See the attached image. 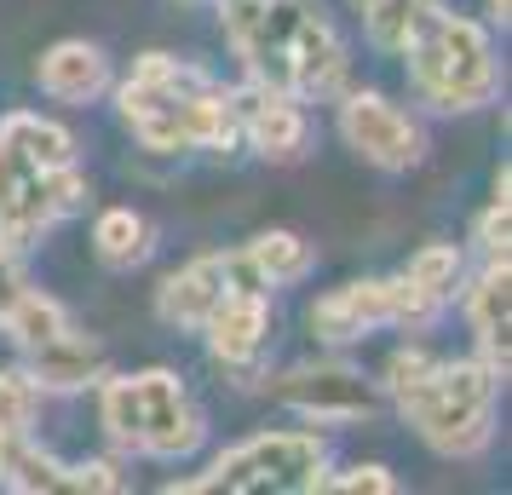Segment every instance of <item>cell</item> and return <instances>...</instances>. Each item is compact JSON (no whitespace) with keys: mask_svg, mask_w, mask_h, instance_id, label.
I'll return each mask as SVG.
<instances>
[{"mask_svg":"<svg viewBox=\"0 0 512 495\" xmlns=\"http://www.w3.org/2000/svg\"><path fill=\"white\" fill-rule=\"evenodd\" d=\"M236 127H242V144L254 156H265V162H277V167L300 162L305 144H311L300 98L277 93V87H259V81L236 87Z\"/></svg>","mask_w":512,"mask_h":495,"instance_id":"4fadbf2b","label":"cell"},{"mask_svg":"<svg viewBox=\"0 0 512 495\" xmlns=\"http://www.w3.org/2000/svg\"><path fill=\"white\" fill-rule=\"evenodd\" d=\"M231 288H265L242 248H231V254H196V260L179 265V271L156 288V317H162L167 329H202L208 311L219 306ZM265 294H271V288H265Z\"/></svg>","mask_w":512,"mask_h":495,"instance_id":"8fae6325","label":"cell"},{"mask_svg":"<svg viewBox=\"0 0 512 495\" xmlns=\"http://www.w3.org/2000/svg\"><path fill=\"white\" fill-rule=\"evenodd\" d=\"M93 254L110 271H133L156 254V225L139 208H104L93 225Z\"/></svg>","mask_w":512,"mask_h":495,"instance_id":"d6986e66","label":"cell"},{"mask_svg":"<svg viewBox=\"0 0 512 495\" xmlns=\"http://www.w3.org/2000/svg\"><path fill=\"white\" fill-rule=\"evenodd\" d=\"M461 311H466V329H472V352L484 357L489 369L507 375V363H512V265H507V254L484 260V271L461 288Z\"/></svg>","mask_w":512,"mask_h":495,"instance_id":"9a60e30c","label":"cell"},{"mask_svg":"<svg viewBox=\"0 0 512 495\" xmlns=\"http://www.w3.org/2000/svg\"><path fill=\"white\" fill-rule=\"evenodd\" d=\"M202 334H208L213 363H225L236 375H254L265 346H271V294H265V288H231V294L208 311Z\"/></svg>","mask_w":512,"mask_h":495,"instance_id":"5bb4252c","label":"cell"},{"mask_svg":"<svg viewBox=\"0 0 512 495\" xmlns=\"http://www.w3.org/2000/svg\"><path fill=\"white\" fill-rule=\"evenodd\" d=\"M489 12H495V18H501V24H507V0H489Z\"/></svg>","mask_w":512,"mask_h":495,"instance_id":"484cf974","label":"cell"},{"mask_svg":"<svg viewBox=\"0 0 512 495\" xmlns=\"http://www.w3.org/2000/svg\"><path fill=\"white\" fill-rule=\"evenodd\" d=\"M432 6H438V0H374V6H363V35H369V47L397 58V52L415 41V29L432 18Z\"/></svg>","mask_w":512,"mask_h":495,"instance_id":"44dd1931","label":"cell"},{"mask_svg":"<svg viewBox=\"0 0 512 495\" xmlns=\"http://www.w3.org/2000/svg\"><path fill=\"white\" fill-rule=\"evenodd\" d=\"M461 277H466V260H461V248H455V242H426L415 260H409V271H403V288L415 294V306H420V317H426V329H432L443 311L455 306Z\"/></svg>","mask_w":512,"mask_h":495,"instance_id":"ac0fdd59","label":"cell"},{"mask_svg":"<svg viewBox=\"0 0 512 495\" xmlns=\"http://www.w3.org/2000/svg\"><path fill=\"white\" fill-rule=\"evenodd\" d=\"M35 415H41V386L29 380V369H0V438L35 432Z\"/></svg>","mask_w":512,"mask_h":495,"instance_id":"7402d4cb","label":"cell"},{"mask_svg":"<svg viewBox=\"0 0 512 495\" xmlns=\"http://www.w3.org/2000/svg\"><path fill=\"white\" fill-rule=\"evenodd\" d=\"M242 254H248V265L259 271L265 288H294V283H305L311 265H317V248H311L300 231H259Z\"/></svg>","mask_w":512,"mask_h":495,"instance_id":"ffe728a7","label":"cell"},{"mask_svg":"<svg viewBox=\"0 0 512 495\" xmlns=\"http://www.w3.org/2000/svg\"><path fill=\"white\" fill-rule=\"evenodd\" d=\"M323 495H392L397 478L392 467H380V461H369V467H351V472H323V484H317Z\"/></svg>","mask_w":512,"mask_h":495,"instance_id":"cb8c5ba5","label":"cell"},{"mask_svg":"<svg viewBox=\"0 0 512 495\" xmlns=\"http://www.w3.org/2000/svg\"><path fill=\"white\" fill-rule=\"evenodd\" d=\"M24 294V271H18V254L0 242V317H6V306Z\"/></svg>","mask_w":512,"mask_h":495,"instance_id":"d4e9b609","label":"cell"},{"mask_svg":"<svg viewBox=\"0 0 512 495\" xmlns=\"http://www.w3.org/2000/svg\"><path fill=\"white\" fill-rule=\"evenodd\" d=\"M277 398L300 415V421H317V426H351V421H369L380 415V380H369L363 369L351 363H300L277 380Z\"/></svg>","mask_w":512,"mask_h":495,"instance_id":"9c48e42d","label":"cell"},{"mask_svg":"<svg viewBox=\"0 0 512 495\" xmlns=\"http://www.w3.org/2000/svg\"><path fill=\"white\" fill-rule=\"evenodd\" d=\"M409 64V87L438 116H472L501 98V58L478 18H461L449 6H432V18L415 29V41L397 52Z\"/></svg>","mask_w":512,"mask_h":495,"instance_id":"5b68a950","label":"cell"},{"mask_svg":"<svg viewBox=\"0 0 512 495\" xmlns=\"http://www.w3.org/2000/svg\"><path fill=\"white\" fill-rule=\"evenodd\" d=\"M121 121L127 133L156 150V156H179V150H236L242 127H236V93L208 70H196L173 52H144L133 75L116 87Z\"/></svg>","mask_w":512,"mask_h":495,"instance_id":"277c9868","label":"cell"},{"mask_svg":"<svg viewBox=\"0 0 512 495\" xmlns=\"http://www.w3.org/2000/svg\"><path fill=\"white\" fill-rule=\"evenodd\" d=\"M351 6H357V12H363V6H374V0H351Z\"/></svg>","mask_w":512,"mask_h":495,"instance_id":"4316f807","label":"cell"},{"mask_svg":"<svg viewBox=\"0 0 512 495\" xmlns=\"http://www.w3.org/2000/svg\"><path fill=\"white\" fill-rule=\"evenodd\" d=\"M0 490L18 495H110L121 472L110 461H58L35 438H0Z\"/></svg>","mask_w":512,"mask_h":495,"instance_id":"7c38bea8","label":"cell"},{"mask_svg":"<svg viewBox=\"0 0 512 495\" xmlns=\"http://www.w3.org/2000/svg\"><path fill=\"white\" fill-rule=\"evenodd\" d=\"M328 472V444L317 432H254L231 444L213 461L202 478L167 484V490H271V495H294V490H317Z\"/></svg>","mask_w":512,"mask_h":495,"instance_id":"52a82bcc","label":"cell"},{"mask_svg":"<svg viewBox=\"0 0 512 495\" xmlns=\"http://www.w3.org/2000/svg\"><path fill=\"white\" fill-rule=\"evenodd\" d=\"M507 375L489 369L484 357H432L426 346H403L386 357V380L380 392L403 409V421L420 432V444L449 455V461H472L484 455L495 438V398H501Z\"/></svg>","mask_w":512,"mask_h":495,"instance_id":"7a4b0ae2","label":"cell"},{"mask_svg":"<svg viewBox=\"0 0 512 495\" xmlns=\"http://www.w3.org/2000/svg\"><path fill=\"white\" fill-rule=\"evenodd\" d=\"M340 139L363 156L380 173H409L426 156V133H420L415 116H403L392 98L363 93V87H346L340 93Z\"/></svg>","mask_w":512,"mask_h":495,"instance_id":"30bf717a","label":"cell"},{"mask_svg":"<svg viewBox=\"0 0 512 495\" xmlns=\"http://www.w3.org/2000/svg\"><path fill=\"white\" fill-rule=\"evenodd\" d=\"M219 24L248 81L277 87L300 104L346 93V41L311 0H219Z\"/></svg>","mask_w":512,"mask_h":495,"instance_id":"6da1fadb","label":"cell"},{"mask_svg":"<svg viewBox=\"0 0 512 495\" xmlns=\"http://www.w3.org/2000/svg\"><path fill=\"white\" fill-rule=\"evenodd\" d=\"M98 421L110 444L150 461L196 455L208 438V415L196 409L185 380L173 369H139V375H104L98 380Z\"/></svg>","mask_w":512,"mask_h":495,"instance_id":"8992f818","label":"cell"},{"mask_svg":"<svg viewBox=\"0 0 512 495\" xmlns=\"http://www.w3.org/2000/svg\"><path fill=\"white\" fill-rule=\"evenodd\" d=\"M24 369L41 392H87V386H98V380L110 375L104 346H98L93 334H81L75 323L64 334H52L47 346L24 352Z\"/></svg>","mask_w":512,"mask_h":495,"instance_id":"2e32d148","label":"cell"},{"mask_svg":"<svg viewBox=\"0 0 512 495\" xmlns=\"http://www.w3.org/2000/svg\"><path fill=\"white\" fill-rule=\"evenodd\" d=\"M507 231H512V202H507V167H501L495 202L478 213V248H484V260H501V254H507Z\"/></svg>","mask_w":512,"mask_h":495,"instance_id":"603a6c76","label":"cell"},{"mask_svg":"<svg viewBox=\"0 0 512 495\" xmlns=\"http://www.w3.org/2000/svg\"><path fill=\"white\" fill-rule=\"evenodd\" d=\"M81 208H87V173L70 127L35 110L0 116V242L24 254Z\"/></svg>","mask_w":512,"mask_h":495,"instance_id":"3957f363","label":"cell"},{"mask_svg":"<svg viewBox=\"0 0 512 495\" xmlns=\"http://www.w3.org/2000/svg\"><path fill=\"white\" fill-rule=\"evenodd\" d=\"M380 329H426V317H420L415 294L403 288V277H363V283L334 288L311 306V334L328 340V346H351V340Z\"/></svg>","mask_w":512,"mask_h":495,"instance_id":"ba28073f","label":"cell"},{"mask_svg":"<svg viewBox=\"0 0 512 495\" xmlns=\"http://www.w3.org/2000/svg\"><path fill=\"white\" fill-rule=\"evenodd\" d=\"M35 81H41V93L58 98V104H93V98L110 93V58H104L93 41H58V47L41 52Z\"/></svg>","mask_w":512,"mask_h":495,"instance_id":"e0dca14e","label":"cell"}]
</instances>
